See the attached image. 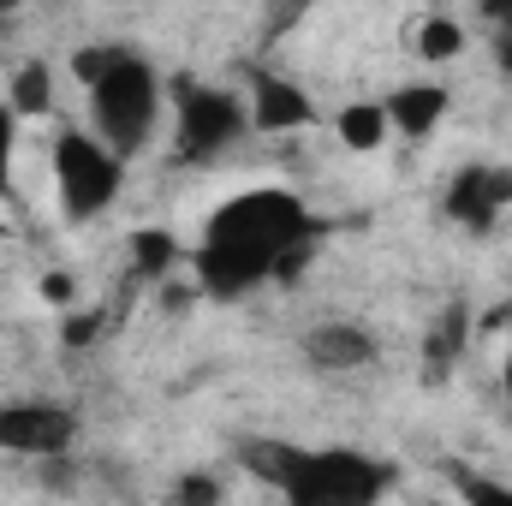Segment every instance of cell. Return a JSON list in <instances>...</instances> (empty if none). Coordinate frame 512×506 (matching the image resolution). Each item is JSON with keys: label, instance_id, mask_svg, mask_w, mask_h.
<instances>
[{"label": "cell", "instance_id": "cell-1", "mask_svg": "<svg viewBox=\"0 0 512 506\" xmlns=\"http://www.w3.org/2000/svg\"><path fill=\"white\" fill-rule=\"evenodd\" d=\"M316 239H322V227H316V215L304 209L298 191L256 185V191L227 197L203 221L191 268H197L209 298H245L262 280H298Z\"/></svg>", "mask_w": 512, "mask_h": 506}, {"label": "cell", "instance_id": "cell-2", "mask_svg": "<svg viewBox=\"0 0 512 506\" xmlns=\"http://www.w3.org/2000/svg\"><path fill=\"white\" fill-rule=\"evenodd\" d=\"M84 96H90V137L108 143L120 161L143 155L149 137L161 126V108H167V84L161 72L137 54V48H120V42H102V48H84L72 60Z\"/></svg>", "mask_w": 512, "mask_h": 506}, {"label": "cell", "instance_id": "cell-3", "mask_svg": "<svg viewBox=\"0 0 512 506\" xmlns=\"http://www.w3.org/2000/svg\"><path fill=\"white\" fill-rule=\"evenodd\" d=\"M262 483L280 489L286 506H382L393 489V465L358 447H286V441H256L245 447Z\"/></svg>", "mask_w": 512, "mask_h": 506}, {"label": "cell", "instance_id": "cell-4", "mask_svg": "<svg viewBox=\"0 0 512 506\" xmlns=\"http://www.w3.org/2000/svg\"><path fill=\"white\" fill-rule=\"evenodd\" d=\"M167 108H173V155L185 167L227 155L245 131H251V102L245 90L227 84H203V78H173L167 84Z\"/></svg>", "mask_w": 512, "mask_h": 506}, {"label": "cell", "instance_id": "cell-5", "mask_svg": "<svg viewBox=\"0 0 512 506\" xmlns=\"http://www.w3.org/2000/svg\"><path fill=\"white\" fill-rule=\"evenodd\" d=\"M120 191H126V161L108 143H96L78 126H66L54 137V197H60V215L72 227L108 215L120 203Z\"/></svg>", "mask_w": 512, "mask_h": 506}, {"label": "cell", "instance_id": "cell-6", "mask_svg": "<svg viewBox=\"0 0 512 506\" xmlns=\"http://www.w3.org/2000/svg\"><path fill=\"white\" fill-rule=\"evenodd\" d=\"M78 441V411L54 405V399H6L0 405V453L18 459H66Z\"/></svg>", "mask_w": 512, "mask_h": 506}, {"label": "cell", "instance_id": "cell-7", "mask_svg": "<svg viewBox=\"0 0 512 506\" xmlns=\"http://www.w3.org/2000/svg\"><path fill=\"white\" fill-rule=\"evenodd\" d=\"M447 221L465 227V233H489L501 215L512 209V167H459L447 179V197H441Z\"/></svg>", "mask_w": 512, "mask_h": 506}, {"label": "cell", "instance_id": "cell-8", "mask_svg": "<svg viewBox=\"0 0 512 506\" xmlns=\"http://www.w3.org/2000/svg\"><path fill=\"white\" fill-rule=\"evenodd\" d=\"M245 102H251V131H304V126H316V102H310L292 78H280V72H262V66H256L251 84H245Z\"/></svg>", "mask_w": 512, "mask_h": 506}, {"label": "cell", "instance_id": "cell-9", "mask_svg": "<svg viewBox=\"0 0 512 506\" xmlns=\"http://www.w3.org/2000/svg\"><path fill=\"white\" fill-rule=\"evenodd\" d=\"M304 358L322 376H352V370H370L376 364V334L364 322H316L304 334Z\"/></svg>", "mask_w": 512, "mask_h": 506}, {"label": "cell", "instance_id": "cell-10", "mask_svg": "<svg viewBox=\"0 0 512 506\" xmlns=\"http://www.w3.org/2000/svg\"><path fill=\"white\" fill-rule=\"evenodd\" d=\"M447 108H453V96H447V84H435V78L399 84V90L382 102L387 131H399V137H411V143H423L429 131L441 126V120H447Z\"/></svg>", "mask_w": 512, "mask_h": 506}, {"label": "cell", "instance_id": "cell-11", "mask_svg": "<svg viewBox=\"0 0 512 506\" xmlns=\"http://www.w3.org/2000/svg\"><path fill=\"white\" fill-rule=\"evenodd\" d=\"M471 328H477L471 310H465V304H447V310L429 322V334H423V376L429 381L447 376V370L459 364V352L471 346Z\"/></svg>", "mask_w": 512, "mask_h": 506}, {"label": "cell", "instance_id": "cell-12", "mask_svg": "<svg viewBox=\"0 0 512 506\" xmlns=\"http://www.w3.org/2000/svg\"><path fill=\"white\" fill-rule=\"evenodd\" d=\"M6 108H12L18 120H42V114L54 108V66H48V60H24V66L12 72Z\"/></svg>", "mask_w": 512, "mask_h": 506}, {"label": "cell", "instance_id": "cell-13", "mask_svg": "<svg viewBox=\"0 0 512 506\" xmlns=\"http://www.w3.org/2000/svg\"><path fill=\"white\" fill-rule=\"evenodd\" d=\"M173 262H179V239H173L167 227H137V233H131V274L161 280Z\"/></svg>", "mask_w": 512, "mask_h": 506}, {"label": "cell", "instance_id": "cell-14", "mask_svg": "<svg viewBox=\"0 0 512 506\" xmlns=\"http://www.w3.org/2000/svg\"><path fill=\"white\" fill-rule=\"evenodd\" d=\"M334 131H340V143H346V149H382V143H387L382 102H352V108H340Z\"/></svg>", "mask_w": 512, "mask_h": 506}, {"label": "cell", "instance_id": "cell-15", "mask_svg": "<svg viewBox=\"0 0 512 506\" xmlns=\"http://www.w3.org/2000/svg\"><path fill=\"white\" fill-rule=\"evenodd\" d=\"M417 54H423V60H459V54H465V24L447 18V12H429V18L417 24Z\"/></svg>", "mask_w": 512, "mask_h": 506}, {"label": "cell", "instance_id": "cell-16", "mask_svg": "<svg viewBox=\"0 0 512 506\" xmlns=\"http://www.w3.org/2000/svg\"><path fill=\"white\" fill-rule=\"evenodd\" d=\"M459 495H465V506H512V483H495V477H459Z\"/></svg>", "mask_w": 512, "mask_h": 506}, {"label": "cell", "instance_id": "cell-17", "mask_svg": "<svg viewBox=\"0 0 512 506\" xmlns=\"http://www.w3.org/2000/svg\"><path fill=\"white\" fill-rule=\"evenodd\" d=\"M96 328H102V310H66V316H60V340H66V346H90Z\"/></svg>", "mask_w": 512, "mask_h": 506}, {"label": "cell", "instance_id": "cell-18", "mask_svg": "<svg viewBox=\"0 0 512 506\" xmlns=\"http://www.w3.org/2000/svg\"><path fill=\"white\" fill-rule=\"evenodd\" d=\"M12 155H18V114L0 102V197H6V185H12Z\"/></svg>", "mask_w": 512, "mask_h": 506}, {"label": "cell", "instance_id": "cell-19", "mask_svg": "<svg viewBox=\"0 0 512 506\" xmlns=\"http://www.w3.org/2000/svg\"><path fill=\"white\" fill-rule=\"evenodd\" d=\"M42 298H48V304H60V310H78V274H72V268L42 274Z\"/></svg>", "mask_w": 512, "mask_h": 506}, {"label": "cell", "instance_id": "cell-20", "mask_svg": "<svg viewBox=\"0 0 512 506\" xmlns=\"http://www.w3.org/2000/svg\"><path fill=\"white\" fill-rule=\"evenodd\" d=\"M215 501H221V489H215L209 477H185L179 495H173V506H215Z\"/></svg>", "mask_w": 512, "mask_h": 506}, {"label": "cell", "instance_id": "cell-21", "mask_svg": "<svg viewBox=\"0 0 512 506\" xmlns=\"http://www.w3.org/2000/svg\"><path fill=\"white\" fill-rule=\"evenodd\" d=\"M489 24H495V48H512V6H489Z\"/></svg>", "mask_w": 512, "mask_h": 506}, {"label": "cell", "instance_id": "cell-22", "mask_svg": "<svg viewBox=\"0 0 512 506\" xmlns=\"http://www.w3.org/2000/svg\"><path fill=\"white\" fill-rule=\"evenodd\" d=\"M495 60H501V72L512 78V48H495Z\"/></svg>", "mask_w": 512, "mask_h": 506}, {"label": "cell", "instance_id": "cell-23", "mask_svg": "<svg viewBox=\"0 0 512 506\" xmlns=\"http://www.w3.org/2000/svg\"><path fill=\"white\" fill-rule=\"evenodd\" d=\"M501 387H507V399H512V352H507V370H501Z\"/></svg>", "mask_w": 512, "mask_h": 506}]
</instances>
